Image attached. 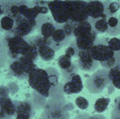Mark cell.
Instances as JSON below:
<instances>
[{"label": "cell", "mask_w": 120, "mask_h": 119, "mask_svg": "<svg viewBox=\"0 0 120 119\" xmlns=\"http://www.w3.org/2000/svg\"><path fill=\"white\" fill-rule=\"evenodd\" d=\"M90 116H91L88 114H80L77 115L74 119H89Z\"/></svg>", "instance_id": "obj_32"}, {"label": "cell", "mask_w": 120, "mask_h": 119, "mask_svg": "<svg viewBox=\"0 0 120 119\" xmlns=\"http://www.w3.org/2000/svg\"><path fill=\"white\" fill-rule=\"evenodd\" d=\"M41 119H70L69 109L63 97H53L43 108Z\"/></svg>", "instance_id": "obj_4"}, {"label": "cell", "mask_w": 120, "mask_h": 119, "mask_svg": "<svg viewBox=\"0 0 120 119\" xmlns=\"http://www.w3.org/2000/svg\"><path fill=\"white\" fill-rule=\"evenodd\" d=\"M86 11L90 19L97 20L99 18H108L105 14V7L103 2L100 1H88Z\"/></svg>", "instance_id": "obj_15"}, {"label": "cell", "mask_w": 120, "mask_h": 119, "mask_svg": "<svg viewBox=\"0 0 120 119\" xmlns=\"http://www.w3.org/2000/svg\"><path fill=\"white\" fill-rule=\"evenodd\" d=\"M4 15V8H3V1H0V17L2 15Z\"/></svg>", "instance_id": "obj_35"}, {"label": "cell", "mask_w": 120, "mask_h": 119, "mask_svg": "<svg viewBox=\"0 0 120 119\" xmlns=\"http://www.w3.org/2000/svg\"><path fill=\"white\" fill-rule=\"evenodd\" d=\"M70 10V20L76 23L88 20L89 17L86 11L87 1H68Z\"/></svg>", "instance_id": "obj_9"}, {"label": "cell", "mask_w": 120, "mask_h": 119, "mask_svg": "<svg viewBox=\"0 0 120 119\" xmlns=\"http://www.w3.org/2000/svg\"><path fill=\"white\" fill-rule=\"evenodd\" d=\"M0 29H1V27H0ZM1 39H0V41H1Z\"/></svg>", "instance_id": "obj_39"}, {"label": "cell", "mask_w": 120, "mask_h": 119, "mask_svg": "<svg viewBox=\"0 0 120 119\" xmlns=\"http://www.w3.org/2000/svg\"><path fill=\"white\" fill-rule=\"evenodd\" d=\"M72 37L67 34V32L61 27V25L57 24V29L52 36L48 39V44L55 51H57L63 46H69L72 41Z\"/></svg>", "instance_id": "obj_12"}, {"label": "cell", "mask_w": 120, "mask_h": 119, "mask_svg": "<svg viewBox=\"0 0 120 119\" xmlns=\"http://www.w3.org/2000/svg\"><path fill=\"white\" fill-rule=\"evenodd\" d=\"M95 32L91 23L88 20L78 22L75 25L72 36L76 39H82L90 36Z\"/></svg>", "instance_id": "obj_18"}, {"label": "cell", "mask_w": 120, "mask_h": 119, "mask_svg": "<svg viewBox=\"0 0 120 119\" xmlns=\"http://www.w3.org/2000/svg\"><path fill=\"white\" fill-rule=\"evenodd\" d=\"M79 68L77 67V65L76 63H73L72 66L71 67L70 69H69L67 71H61V74L63 77L64 83L68 81L73 76L77 74L78 73Z\"/></svg>", "instance_id": "obj_26"}, {"label": "cell", "mask_w": 120, "mask_h": 119, "mask_svg": "<svg viewBox=\"0 0 120 119\" xmlns=\"http://www.w3.org/2000/svg\"><path fill=\"white\" fill-rule=\"evenodd\" d=\"M72 57L68 55H62L58 59V65L60 69V71H67L71 68L73 63L72 60Z\"/></svg>", "instance_id": "obj_22"}, {"label": "cell", "mask_w": 120, "mask_h": 119, "mask_svg": "<svg viewBox=\"0 0 120 119\" xmlns=\"http://www.w3.org/2000/svg\"><path fill=\"white\" fill-rule=\"evenodd\" d=\"M37 29V20L22 18L15 20L14 27L10 33L21 37L28 36Z\"/></svg>", "instance_id": "obj_8"}, {"label": "cell", "mask_w": 120, "mask_h": 119, "mask_svg": "<svg viewBox=\"0 0 120 119\" xmlns=\"http://www.w3.org/2000/svg\"><path fill=\"white\" fill-rule=\"evenodd\" d=\"M15 102L16 106V116L26 117L30 119L34 117L36 108L32 102L29 100H25L23 101L15 100Z\"/></svg>", "instance_id": "obj_16"}, {"label": "cell", "mask_w": 120, "mask_h": 119, "mask_svg": "<svg viewBox=\"0 0 120 119\" xmlns=\"http://www.w3.org/2000/svg\"><path fill=\"white\" fill-rule=\"evenodd\" d=\"M48 8L56 24L63 25L70 20V10L68 1H48Z\"/></svg>", "instance_id": "obj_7"}, {"label": "cell", "mask_w": 120, "mask_h": 119, "mask_svg": "<svg viewBox=\"0 0 120 119\" xmlns=\"http://www.w3.org/2000/svg\"></svg>", "instance_id": "obj_40"}, {"label": "cell", "mask_w": 120, "mask_h": 119, "mask_svg": "<svg viewBox=\"0 0 120 119\" xmlns=\"http://www.w3.org/2000/svg\"><path fill=\"white\" fill-rule=\"evenodd\" d=\"M115 60H116V65H120V51L118 52H115Z\"/></svg>", "instance_id": "obj_34"}, {"label": "cell", "mask_w": 120, "mask_h": 119, "mask_svg": "<svg viewBox=\"0 0 120 119\" xmlns=\"http://www.w3.org/2000/svg\"><path fill=\"white\" fill-rule=\"evenodd\" d=\"M27 79L30 86L41 96L44 98L50 96L51 90L53 87L47 69L37 67L29 74Z\"/></svg>", "instance_id": "obj_3"}, {"label": "cell", "mask_w": 120, "mask_h": 119, "mask_svg": "<svg viewBox=\"0 0 120 119\" xmlns=\"http://www.w3.org/2000/svg\"><path fill=\"white\" fill-rule=\"evenodd\" d=\"M111 119H120V116H114V117H111Z\"/></svg>", "instance_id": "obj_37"}, {"label": "cell", "mask_w": 120, "mask_h": 119, "mask_svg": "<svg viewBox=\"0 0 120 119\" xmlns=\"http://www.w3.org/2000/svg\"><path fill=\"white\" fill-rule=\"evenodd\" d=\"M109 79L115 88L120 89V65H115L109 70Z\"/></svg>", "instance_id": "obj_21"}, {"label": "cell", "mask_w": 120, "mask_h": 119, "mask_svg": "<svg viewBox=\"0 0 120 119\" xmlns=\"http://www.w3.org/2000/svg\"><path fill=\"white\" fill-rule=\"evenodd\" d=\"M109 39L106 37L102 38L96 42L90 50L92 58L100 63L103 69L108 70L111 69L116 65L115 53L108 45Z\"/></svg>", "instance_id": "obj_2"}, {"label": "cell", "mask_w": 120, "mask_h": 119, "mask_svg": "<svg viewBox=\"0 0 120 119\" xmlns=\"http://www.w3.org/2000/svg\"><path fill=\"white\" fill-rule=\"evenodd\" d=\"M15 119H28V118H26V117L20 116H16L15 117Z\"/></svg>", "instance_id": "obj_36"}, {"label": "cell", "mask_w": 120, "mask_h": 119, "mask_svg": "<svg viewBox=\"0 0 120 119\" xmlns=\"http://www.w3.org/2000/svg\"><path fill=\"white\" fill-rule=\"evenodd\" d=\"M108 34L110 36H117L120 34V19L116 16H111L108 19Z\"/></svg>", "instance_id": "obj_20"}, {"label": "cell", "mask_w": 120, "mask_h": 119, "mask_svg": "<svg viewBox=\"0 0 120 119\" xmlns=\"http://www.w3.org/2000/svg\"><path fill=\"white\" fill-rule=\"evenodd\" d=\"M33 41L38 48L39 57L46 62L51 61L56 55V51L48 44V39H44L41 35L34 36H27Z\"/></svg>", "instance_id": "obj_10"}, {"label": "cell", "mask_w": 120, "mask_h": 119, "mask_svg": "<svg viewBox=\"0 0 120 119\" xmlns=\"http://www.w3.org/2000/svg\"><path fill=\"white\" fill-rule=\"evenodd\" d=\"M84 85L81 76L77 74L73 76L68 81L64 83L63 91L66 95L77 94L82 92Z\"/></svg>", "instance_id": "obj_17"}, {"label": "cell", "mask_w": 120, "mask_h": 119, "mask_svg": "<svg viewBox=\"0 0 120 119\" xmlns=\"http://www.w3.org/2000/svg\"><path fill=\"white\" fill-rule=\"evenodd\" d=\"M108 45L109 48L114 52L120 51V39L113 37L109 39Z\"/></svg>", "instance_id": "obj_28"}, {"label": "cell", "mask_w": 120, "mask_h": 119, "mask_svg": "<svg viewBox=\"0 0 120 119\" xmlns=\"http://www.w3.org/2000/svg\"><path fill=\"white\" fill-rule=\"evenodd\" d=\"M108 18H99L97 20H92L89 18V21L91 23L94 30L98 34H103L108 32Z\"/></svg>", "instance_id": "obj_19"}, {"label": "cell", "mask_w": 120, "mask_h": 119, "mask_svg": "<svg viewBox=\"0 0 120 119\" xmlns=\"http://www.w3.org/2000/svg\"><path fill=\"white\" fill-rule=\"evenodd\" d=\"M15 116V102L9 97L0 98V119H13Z\"/></svg>", "instance_id": "obj_14"}, {"label": "cell", "mask_w": 120, "mask_h": 119, "mask_svg": "<svg viewBox=\"0 0 120 119\" xmlns=\"http://www.w3.org/2000/svg\"><path fill=\"white\" fill-rule=\"evenodd\" d=\"M105 7V14L108 18L111 16H115V14L120 8V3L117 1H103Z\"/></svg>", "instance_id": "obj_23"}, {"label": "cell", "mask_w": 120, "mask_h": 119, "mask_svg": "<svg viewBox=\"0 0 120 119\" xmlns=\"http://www.w3.org/2000/svg\"><path fill=\"white\" fill-rule=\"evenodd\" d=\"M75 105L79 109L82 110H85L88 109L89 106V101L84 97H77L75 100Z\"/></svg>", "instance_id": "obj_29"}, {"label": "cell", "mask_w": 120, "mask_h": 119, "mask_svg": "<svg viewBox=\"0 0 120 119\" xmlns=\"http://www.w3.org/2000/svg\"><path fill=\"white\" fill-rule=\"evenodd\" d=\"M120 116V101L119 97H117L114 102V107L111 112V117Z\"/></svg>", "instance_id": "obj_30"}, {"label": "cell", "mask_w": 120, "mask_h": 119, "mask_svg": "<svg viewBox=\"0 0 120 119\" xmlns=\"http://www.w3.org/2000/svg\"><path fill=\"white\" fill-rule=\"evenodd\" d=\"M37 29L39 35L46 39H49L57 29V24L50 16L39 15L37 18Z\"/></svg>", "instance_id": "obj_11"}, {"label": "cell", "mask_w": 120, "mask_h": 119, "mask_svg": "<svg viewBox=\"0 0 120 119\" xmlns=\"http://www.w3.org/2000/svg\"><path fill=\"white\" fill-rule=\"evenodd\" d=\"M119 100H120V96L119 97Z\"/></svg>", "instance_id": "obj_38"}, {"label": "cell", "mask_w": 120, "mask_h": 119, "mask_svg": "<svg viewBox=\"0 0 120 119\" xmlns=\"http://www.w3.org/2000/svg\"><path fill=\"white\" fill-rule=\"evenodd\" d=\"M8 62V71L10 74L19 80L28 79L29 74L38 67L34 62L24 57Z\"/></svg>", "instance_id": "obj_6"}, {"label": "cell", "mask_w": 120, "mask_h": 119, "mask_svg": "<svg viewBox=\"0 0 120 119\" xmlns=\"http://www.w3.org/2000/svg\"><path fill=\"white\" fill-rule=\"evenodd\" d=\"M1 41L5 46L8 62L25 57L31 46L26 38L14 35L10 32H6Z\"/></svg>", "instance_id": "obj_1"}, {"label": "cell", "mask_w": 120, "mask_h": 119, "mask_svg": "<svg viewBox=\"0 0 120 119\" xmlns=\"http://www.w3.org/2000/svg\"><path fill=\"white\" fill-rule=\"evenodd\" d=\"M89 119H107L103 115L101 114H94L90 116Z\"/></svg>", "instance_id": "obj_33"}, {"label": "cell", "mask_w": 120, "mask_h": 119, "mask_svg": "<svg viewBox=\"0 0 120 119\" xmlns=\"http://www.w3.org/2000/svg\"><path fill=\"white\" fill-rule=\"evenodd\" d=\"M15 25V20L6 15H3L0 19V27L6 32L13 30Z\"/></svg>", "instance_id": "obj_24"}, {"label": "cell", "mask_w": 120, "mask_h": 119, "mask_svg": "<svg viewBox=\"0 0 120 119\" xmlns=\"http://www.w3.org/2000/svg\"><path fill=\"white\" fill-rule=\"evenodd\" d=\"M10 94V90L8 86H0V98L8 97Z\"/></svg>", "instance_id": "obj_31"}, {"label": "cell", "mask_w": 120, "mask_h": 119, "mask_svg": "<svg viewBox=\"0 0 120 119\" xmlns=\"http://www.w3.org/2000/svg\"><path fill=\"white\" fill-rule=\"evenodd\" d=\"M110 83L109 70L103 68L98 69L86 79V87L89 92L92 94L102 93Z\"/></svg>", "instance_id": "obj_5"}, {"label": "cell", "mask_w": 120, "mask_h": 119, "mask_svg": "<svg viewBox=\"0 0 120 119\" xmlns=\"http://www.w3.org/2000/svg\"><path fill=\"white\" fill-rule=\"evenodd\" d=\"M78 53H79V50L77 48L76 42L75 40H72L70 42V43L69 44V46H68V48L65 49V54L68 55L72 58H73V57L78 58Z\"/></svg>", "instance_id": "obj_27"}, {"label": "cell", "mask_w": 120, "mask_h": 119, "mask_svg": "<svg viewBox=\"0 0 120 119\" xmlns=\"http://www.w3.org/2000/svg\"><path fill=\"white\" fill-rule=\"evenodd\" d=\"M77 65L79 69L89 72L98 70L100 67V63L92 58L90 50H79Z\"/></svg>", "instance_id": "obj_13"}, {"label": "cell", "mask_w": 120, "mask_h": 119, "mask_svg": "<svg viewBox=\"0 0 120 119\" xmlns=\"http://www.w3.org/2000/svg\"><path fill=\"white\" fill-rule=\"evenodd\" d=\"M110 102V99L108 97H107V98H105V97L99 98L95 102L94 110L98 114L103 113L107 109Z\"/></svg>", "instance_id": "obj_25"}]
</instances>
